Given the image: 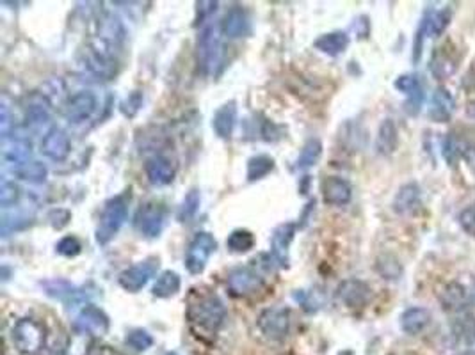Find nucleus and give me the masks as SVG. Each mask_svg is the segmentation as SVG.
Returning a JSON list of instances; mask_svg holds the SVG:
<instances>
[{
    "label": "nucleus",
    "mask_w": 475,
    "mask_h": 355,
    "mask_svg": "<svg viewBox=\"0 0 475 355\" xmlns=\"http://www.w3.org/2000/svg\"><path fill=\"white\" fill-rule=\"evenodd\" d=\"M221 32L226 38H244L250 32V18L242 7L235 6L225 14L221 21Z\"/></svg>",
    "instance_id": "aec40b11"
},
{
    "label": "nucleus",
    "mask_w": 475,
    "mask_h": 355,
    "mask_svg": "<svg viewBox=\"0 0 475 355\" xmlns=\"http://www.w3.org/2000/svg\"><path fill=\"white\" fill-rule=\"evenodd\" d=\"M431 323V312L425 307H410L400 315V329L410 336L420 334Z\"/></svg>",
    "instance_id": "393cba45"
},
{
    "label": "nucleus",
    "mask_w": 475,
    "mask_h": 355,
    "mask_svg": "<svg viewBox=\"0 0 475 355\" xmlns=\"http://www.w3.org/2000/svg\"><path fill=\"white\" fill-rule=\"evenodd\" d=\"M20 197V190L15 183H9V181H4L2 187H0V204L2 206H11L18 201Z\"/></svg>",
    "instance_id": "c03bdc74"
},
{
    "label": "nucleus",
    "mask_w": 475,
    "mask_h": 355,
    "mask_svg": "<svg viewBox=\"0 0 475 355\" xmlns=\"http://www.w3.org/2000/svg\"><path fill=\"white\" fill-rule=\"evenodd\" d=\"M144 173H146L148 181L154 187H166L175 180V165L166 156H151L144 165Z\"/></svg>",
    "instance_id": "f3484780"
},
{
    "label": "nucleus",
    "mask_w": 475,
    "mask_h": 355,
    "mask_svg": "<svg viewBox=\"0 0 475 355\" xmlns=\"http://www.w3.org/2000/svg\"><path fill=\"white\" fill-rule=\"evenodd\" d=\"M397 146H399V130L395 123L393 119H383L375 135V151L381 156H390L395 153Z\"/></svg>",
    "instance_id": "4be33fe9"
},
{
    "label": "nucleus",
    "mask_w": 475,
    "mask_h": 355,
    "mask_svg": "<svg viewBox=\"0 0 475 355\" xmlns=\"http://www.w3.org/2000/svg\"><path fill=\"white\" fill-rule=\"evenodd\" d=\"M215 247H218V244H215V238L212 236L210 233H207V231H198L193 240H191L189 247H187L186 268L189 270L191 273H194V275L203 272L208 259L214 254Z\"/></svg>",
    "instance_id": "39448f33"
},
{
    "label": "nucleus",
    "mask_w": 475,
    "mask_h": 355,
    "mask_svg": "<svg viewBox=\"0 0 475 355\" xmlns=\"http://www.w3.org/2000/svg\"><path fill=\"white\" fill-rule=\"evenodd\" d=\"M258 327L271 339H282L290 329V309L283 305L265 309L258 316Z\"/></svg>",
    "instance_id": "9d476101"
},
{
    "label": "nucleus",
    "mask_w": 475,
    "mask_h": 355,
    "mask_svg": "<svg viewBox=\"0 0 475 355\" xmlns=\"http://www.w3.org/2000/svg\"><path fill=\"white\" fill-rule=\"evenodd\" d=\"M159 268V259L157 258H148L144 261L137 263V265L130 266L125 272L119 273V286L123 290L130 291V293H137L139 290H143L148 284V280L155 275Z\"/></svg>",
    "instance_id": "1a4fd4ad"
},
{
    "label": "nucleus",
    "mask_w": 475,
    "mask_h": 355,
    "mask_svg": "<svg viewBox=\"0 0 475 355\" xmlns=\"http://www.w3.org/2000/svg\"><path fill=\"white\" fill-rule=\"evenodd\" d=\"M427 16V36L431 38H439V36L445 32V28L449 27L450 20H452V9L450 7H443V9L431 11V13H425Z\"/></svg>",
    "instance_id": "c756f323"
},
{
    "label": "nucleus",
    "mask_w": 475,
    "mask_h": 355,
    "mask_svg": "<svg viewBox=\"0 0 475 355\" xmlns=\"http://www.w3.org/2000/svg\"><path fill=\"white\" fill-rule=\"evenodd\" d=\"M454 110H456V102L454 96L450 94L449 89L438 87L431 96V105H429V119L434 123H447L452 117Z\"/></svg>",
    "instance_id": "6ab92c4d"
},
{
    "label": "nucleus",
    "mask_w": 475,
    "mask_h": 355,
    "mask_svg": "<svg viewBox=\"0 0 475 355\" xmlns=\"http://www.w3.org/2000/svg\"><path fill=\"white\" fill-rule=\"evenodd\" d=\"M322 155V144L319 138H308L306 144L301 149L299 156H297V169H308V167H314L319 162Z\"/></svg>",
    "instance_id": "473e14b6"
},
{
    "label": "nucleus",
    "mask_w": 475,
    "mask_h": 355,
    "mask_svg": "<svg viewBox=\"0 0 475 355\" xmlns=\"http://www.w3.org/2000/svg\"><path fill=\"white\" fill-rule=\"evenodd\" d=\"M219 4L218 2H198V20L196 21H203L208 14L214 13L218 9Z\"/></svg>",
    "instance_id": "de8ad7c7"
},
{
    "label": "nucleus",
    "mask_w": 475,
    "mask_h": 355,
    "mask_svg": "<svg viewBox=\"0 0 475 355\" xmlns=\"http://www.w3.org/2000/svg\"><path fill=\"white\" fill-rule=\"evenodd\" d=\"M48 220H50V224L55 229H61V227H65L70 222V212H66V209H54L48 215Z\"/></svg>",
    "instance_id": "a18cd8bd"
},
{
    "label": "nucleus",
    "mask_w": 475,
    "mask_h": 355,
    "mask_svg": "<svg viewBox=\"0 0 475 355\" xmlns=\"http://www.w3.org/2000/svg\"><path fill=\"white\" fill-rule=\"evenodd\" d=\"M438 298H439V304H442V307L445 309V311H450V312L464 311V309H466L471 302L466 288L459 283H447L445 286L442 288V291H439Z\"/></svg>",
    "instance_id": "a211bd4d"
},
{
    "label": "nucleus",
    "mask_w": 475,
    "mask_h": 355,
    "mask_svg": "<svg viewBox=\"0 0 475 355\" xmlns=\"http://www.w3.org/2000/svg\"><path fill=\"white\" fill-rule=\"evenodd\" d=\"M15 173L20 180L29 181V183H43L48 176L47 165L38 160H29V162L22 163L20 167H16Z\"/></svg>",
    "instance_id": "2f4dec72"
},
{
    "label": "nucleus",
    "mask_w": 475,
    "mask_h": 355,
    "mask_svg": "<svg viewBox=\"0 0 475 355\" xmlns=\"http://www.w3.org/2000/svg\"><path fill=\"white\" fill-rule=\"evenodd\" d=\"M225 316V304L215 293L200 295L198 298L191 300L189 307H187V318H189L191 325L201 330H208V332H215L221 327Z\"/></svg>",
    "instance_id": "f257e3e1"
},
{
    "label": "nucleus",
    "mask_w": 475,
    "mask_h": 355,
    "mask_svg": "<svg viewBox=\"0 0 475 355\" xmlns=\"http://www.w3.org/2000/svg\"><path fill=\"white\" fill-rule=\"evenodd\" d=\"M180 284H182V280H180L178 273L173 272V270H166L157 277L154 288H151V293L157 298H169L178 293Z\"/></svg>",
    "instance_id": "bb28decb"
},
{
    "label": "nucleus",
    "mask_w": 475,
    "mask_h": 355,
    "mask_svg": "<svg viewBox=\"0 0 475 355\" xmlns=\"http://www.w3.org/2000/svg\"><path fill=\"white\" fill-rule=\"evenodd\" d=\"M43 286L50 297L59 298V300L75 302L77 297H79V291H77V288L72 286L70 283H66V280H48V283H45Z\"/></svg>",
    "instance_id": "f704fd0d"
},
{
    "label": "nucleus",
    "mask_w": 475,
    "mask_h": 355,
    "mask_svg": "<svg viewBox=\"0 0 475 355\" xmlns=\"http://www.w3.org/2000/svg\"><path fill=\"white\" fill-rule=\"evenodd\" d=\"M77 327L82 329V332L104 334L109 329V320L102 309L95 307V305H87L77 316Z\"/></svg>",
    "instance_id": "b1692460"
},
{
    "label": "nucleus",
    "mask_w": 475,
    "mask_h": 355,
    "mask_svg": "<svg viewBox=\"0 0 475 355\" xmlns=\"http://www.w3.org/2000/svg\"><path fill=\"white\" fill-rule=\"evenodd\" d=\"M98 106V99L95 92L79 91L65 103V117L68 123L79 124L90 119Z\"/></svg>",
    "instance_id": "9b49d317"
},
{
    "label": "nucleus",
    "mask_w": 475,
    "mask_h": 355,
    "mask_svg": "<svg viewBox=\"0 0 475 355\" xmlns=\"http://www.w3.org/2000/svg\"><path fill=\"white\" fill-rule=\"evenodd\" d=\"M84 66L98 78L109 80L116 75L118 62L112 55V41L97 36L84 50Z\"/></svg>",
    "instance_id": "f03ea898"
},
{
    "label": "nucleus",
    "mask_w": 475,
    "mask_h": 355,
    "mask_svg": "<svg viewBox=\"0 0 475 355\" xmlns=\"http://www.w3.org/2000/svg\"><path fill=\"white\" fill-rule=\"evenodd\" d=\"M72 151V142L63 128L52 126L41 141V153L54 162H63Z\"/></svg>",
    "instance_id": "ddd939ff"
},
{
    "label": "nucleus",
    "mask_w": 475,
    "mask_h": 355,
    "mask_svg": "<svg viewBox=\"0 0 475 355\" xmlns=\"http://www.w3.org/2000/svg\"><path fill=\"white\" fill-rule=\"evenodd\" d=\"M393 85H395L397 91L404 92V94L407 96V102L406 105H404L406 112L411 114V116L418 114L422 103H424V87H422L420 77L413 73L400 75Z\"/></svg>",
    "instance_id": "4468645a"
},
{
    "label": "nucleus",
    "mask_w": 475,
    "mask_h": 355,
    "mask_svg": "<svg viewBox=\"0 0 475 355\" xmlns=\"http://www.w3.org/2000/svg\"><path fill=\"white\" fill-rule=\"evenodd\" d=\"M274 169V160L267 155H257L247 162V180L257 181L267 176Z\"/></svg>",
    "instance_id": "72a5a7b5"
},
{
    "label": "nucleus",
    "mask_w": 475,
    "mask_h": 355,
    "mask_svg": "<svg viewBox=\"0 0 475 355\" xmlns=\"http://www.w3.org/2000/svg\"><path fill=\"white\" fill-rule=\"evenodd\" d=\"M31 156V144L23 138H13L11 142H6L4 146V158L9 163H15L16 167H20L22 163L29 162Z\"/></svg>",
    "instance_id": "7c9ffc66"
},
{
    "label": "nucleus",
    "mask_w": 475,
    "mask_h": 355,
    "mask_svg": "<svg viewBox=\"0 0 475 355\" xmlns=\"http://www.w3.org/2000/svg\"><path fill=\"white\" fill-rule=\"evenodd\" d=\"M27 119L33 124H43L50 119V103H48L47 96L33 94L27 102Z\"/></svg>",
    "instance_id": "cd10ccee"
},
{
    "label": "nucleus",
    "mask_w": 475,
    "mask_h": 355,
    "mask_svg": "<svg viewBox=\"0 0 475 355\" xmlns=\"http://www.w3.org/2000/svg\"><path fill=\"white\" fill-rule=\"evenodd\" d=\"M237 123V105L235 102H228L223 106H219L212 119V128L215 135L221 138H230L233 133V128Z\"/></svg>",
    "instance_id": "5701e85b"
},
{
    "label": "nucleus",
    "mask_w": 475,
    "mask_h": 355,
    "mask_svg": "<svg viewBox=\"0 0 475 355\" xmlns=\"http://www.w3.org/2000/svg\"><path fill=\"white\" fill-rule=\"evenodd\" d=\"M294 234H296V224L294 222H285L279 224L274 231H272L271 236V252L274 261L279 266H289V252H290V244L294 240Z\"/></svg>",
    "instance_id": "2eb2a0df"
},
{
    "label": "nucleus",
    "mask_w": 475,
    "mask_h": 355,
    "mask_svg": "<svg viewBox=\"0 0 475 355\" xmlns=\"http://www.w3.org/2000/svg\"><path fill=\"white\" fill-rule=\"evenodd\" d=\"M347 46H349V36L342 31L329 32L315 41V48L321 50L322 53H328V55H340L346 52Z\"/></svg>",
    "instance_id": "a878e982"
},
{
    "label": "nucleus",
    "mask_w": 475,
    "mask_h": 355,
    "mask_svg": "<svg viewBox=\"0 0 475 355\" xmlns=\"http://www.w3.org/2000/svg\"><path fill=\"white\" fill-rule=\"evenodd\" d=\"M372 297V290L365 280L346 279L336 288V300L347 307H363Z\"/></svg>",
    "instance_id": "f8f14e48"
},
{
    "label": "nucleus",
    "mask_w": 475,
    "mask_h": 355,
    "mask_svg": "<svg viewBox=\"0 0 475 355\" xmlns=\"http://www.w3.org/2000/svg\"><path fill=\"white\" fill-rule=\"evenodd\" d=\"M420 206V187L417 183H406L397 190L392 208L397 215H410Z\"/></svg>",
    "instance_id": "412c9836"
},
{
    "label": "nucleus",
    "mask_w": 475,
    "mask_h": 355,
    "mask_svg": "<svg viewBox=\"0 0 475 355\" xmlns=\"http://www.w3.org/2000/svg\"><path fill=\"white\" fill-rule=\"evenodd\" d=\"M321 192L324 202L331 206H346L353 199V187L347 180L338 176H328L322 180Z\"/></svg>",
    "instance_id": "dca6fc26"
},
{
    "label": "nucleus",
    "mask_w": 475,
    "mask_h": 355,
    "mask_svg": "<svg viewBox=\"0 0 475 355\" xmlns=\"http://www.w3.org/2000/svg\"><path fill=\"white\" fill-rule=\"evenodd\" d=\"M442 153H443V158H445L450 165H454L456 160L464 153V148L461 146V141L456 137V135L449 133L445 138H443Z\"/></svg>",
    "instance_id": "ea45409f"
},
{
    "label": "nucleus",
    "mask_w": 475,
    "mask_h": 355,
    "mask_svg": "<svg viewBox=\"0 0 475 355\" xmlns=\"http://www.w3.org/2000/svg\"><path fill=\"white\" fill-rule=\"evenodd\" d=\"M456 355H475V351L474 350H463V351H459V354H456Z\"/></svg>",
    "instance_id": "603ef678"
},
{
    "label": "nucleus",
    "mask_w": 475,
    "mask_h": 355,
    "mask_svg": "<svg viewBox=\"0 0 475 355\" xmlns=\"http://www.w3.org/2000/svg\"><path fill=\"white\" fill-rule=\"evenodd\" d=\"M226 286L233 297H247V295L257 293L264 286V279L251 266H237L228 273Z\"/></svg>",
    "instance_id": "0eeeda50"
},
{
    "label": "nucleus",
    "mask_w": 475,
    "mask_h": 355,
    "mask_svg": "<svg viewBox=\"0 0 475 355\" xmlns=\"http://www.w3.org/2000/svg\"><path fill=\"white\" fill-rule=\"evenodd\" d=\"M459 226L468 236H475V204H468L466 208L461 209L459 217Z\"/></svg>",
    "instance_id": "a19ab883"
},
{
    "label": "nucleus",
    "mask_w": 475,
    "mask_h": 355,
    "mask_svg": "<svg viewBox=\"0 0 475 355\" xmlns=\"http://www.w3.org/2000/svg\"><path fill=\"white\" fill-rule=\"evenodd\" d=\"M200 202H201V197H200V192H198L196 188H193V190L187 192V195L182 201V206H180V209H178L180 222H189V220L196 215L198 209H200Z\"/></svg>",
    "instance_id": "4c0bfd02"
},
{
    "label": "nucleus",
    "mask_w": 475,
    "mask_h": 355,
    "mask_svg": "<svg viewBox=\"0 0 475 355\" xmlns=\"http://www.w3.org/2000/svg\"><path fill=\"white\" fill-rule=\"evenodd\" d=\"M221 62V39L219 28L208 25L198 38V66L203 73H214L215 66Z\"/></svg>",
    "instance_id": "20e7f679"
},
{
    "label": "nucleus",
    "mask_w": 475,
    "mask_h": 355,
    "mask_svg": "<svg viewBox=\"0 0 475 355\" xmlns=\"http://www.w3.org/2000/svg\"><path fill=\"white\" fill-rule=\"evenodd\" d=\"M452 336L461 344L475 343V316L461 315L459 318L452 322Z\"/></svg>",
    "instance_id": "c85d7f7f"
},
{
    "label": "nucleus",
    "mask_w": 475,
    "mask_h": 355,
    "mask_svg": "<svg viewBox=\"0 0 475 355\" xmlns=\"http://www.w3.org/2000/svg\"><path fill=\"white\" fill-rule=\"evenodd\" d=\"M166 224V208L161 202H144L136 215V227L141 234L148 238H155L162 233Z\"/></svg>",
    "instance_id": "6e6552de"
},
{
    "label": "nucleus",
    "mask_w": 475,
    "mask_h": 355,
    "mask_svg": "<svg viewBox=\"0 0 475 355\" xmlns=\"http://www.w3.org/2000/svg\"><path fill=\"white\" fill-rule=\"evenodd\" d=\"M141 105H143V92L141 91H134L123 99L122 103V112L125 114L127 117H134L137 112H139Z\"/></svg>",
    "instance_id": "37998d69"
},
{
    "label": "nucleus",
    "mask_w": 475,
    "mask_h": 355,
    "mask_svg": "<svg viewBox=\"0 0 475 355\" xmlns=\"http://www.w3.org/2000/svg\"><path fill=\"white\" fill-rule=\"evenodd\" d=\"M58 252L61 256H66V258H75L77 254H80V251H82V245H80V241L77 240L75 236H65L59 240L58 244Z\"/></svg>",
    "instance_id": "79ce46f5"
},
{
    "label": "nucleus",
    "mask_w": 475,
    "mask_h": 355,
    "mask_svg": "<svg viewBox=\"0 0 475 355\" xmlns=\"http://www.w3.org/2000/svg\"><path fill=\"white\" fill-rule=\"evenodd\" d=\"M431 71H432V75H434L436 78H439V80H442V78H447V77H450V75L454 73V60L452 59H449V57L445 55V53H442V52H436L434 53V57H432V60H431Z\"/></svg>",
    "instance_id": "58836bf2"
},
{
    "label": "nucleus",
    "mask_w": 475,
    "mask_h": 355,
    "mask_svg": "<svg viewBox=\"0 0 475 355\" xmlns=\"http://www.w3.org/2000/svg\"><path fill=\"white\" fill-rule=\"evenodd\" d=\"M463 158L466 162L468 169L475 174V146H466L463 153Z\"/></svg>",
    "instance_id": "09e8293b"
},
{
    "label": "nucleus",
    "mask_w": 475,
    "mask_h": 355,
    "mask_svg": "<svg viewBox=\"0 0 475 355\" xmlns=\"http://www.w3.org/2000/svg\"><path fill=\"white\" fill-rule=\"evenodd\" d=\"M226 245L232 252H247L255 247V236L247 229H235L230 233Z\"/></svg>",
    "instance_id": "c9c22d12"
},
{
    "label": "nucleus",
    "mask_w": 475,
    "mask_h": 355,
    "mask_svg": "<svg viewBox=\"0 0 475 355\" xmlns=\"http://www.w3.org/2000/svg\"><path fill=\"white\" fill-rule=\"evenodd\" d=\"M129 215V199L127 195H116L105 202L97 227V241L100 245L109 244L118 234Z\"/></svg>",
    "instance_id": "7ed1b4c3"
},
{
    "label": "nucleus",
    "mask_w": 475,
    "mask_h": 355,
    "mask_svg": "<svg viewBox=\"0 0 475 355\" xmlns=\"http://www.w3.org/2000/svg\"><path fill=\"white\" fill-rule=\"evenodd\" d=\"M45 339V329L34 318H22L13 327V341L27 354H34Z\"/></svg>",
    "instance_id": "423d86ee"
},
{
    "label": "nucleus",
    "mask_w": 475,
    "mask_h": 355,
    "mask_svg": "<svg viewBox=\"0 0 475 355\" xmlns=\"http://www.w3.org/2000/svg\"><path fill=\"white\" fill-rule=\"evenodd\" d=\"M8 130H9V110L8 105H2V133H4V137H8Z\"/></svg>",
    "instance_id": "8fccbe9b"
},
{
    "label": "nucleus",
    "mask_w": 475,
    "mask_h": 355,
    "mask_svg": "<svg viewBox=\"0 0 475 355\" xmlns=\"http://www.w3.org/2000/svg\"><path fill=\"white\" fill-rule=\"evenodd\" d=\"M129 341L134 344V346L139 348V350H143V348H146L148 344H151V337L148 336L146 332H143V330H136V332L130 334Z\"/></svg>",
    "instance_id": "49530a36"
},
{
    "label": "nucleus",
    "mask_w": 475,
    "mask_h": 355,
    "mask_svg": "<svg viewBox=\"0 0 475 355\" xmlns=\"http://www.w3.org/2000/svg\"><path fill=\"white\" fill-rule=\"evenodd\" d=\"M466 116L475 121V103H470V105L466 106Z\"/></svg>",
    "instance_id": "3c124183"
},
{
    "label": "nucleus",
    "mask_w": 475,
    "mask_h": 355,
    "mask_svg": "<svg viewBox=\"0 0 475 355\" xmlns=\"http://www.w3.org/2000/svg\"><path fill=\"white\" fill-rule=\"evenodd\" d=\"M375 270L379 272V275L386 280H397L402 275V265L399 263V259L393 258V256L385 254L378 259L375 263Z\"/></svg>",
    "instance_id": "e433bc0d"
}]
</instances>
